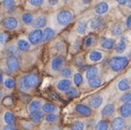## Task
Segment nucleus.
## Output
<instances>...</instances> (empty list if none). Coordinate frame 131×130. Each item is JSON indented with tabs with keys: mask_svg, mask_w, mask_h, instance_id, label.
Segmentation results:
<instances>
[{
	"mask_svg": "<svg viewBox=\"0 0 131 130\" xmlns=\"http://www.w3.org/2000/svg\"><path fill=\"white\" fill-rule=\"evenodd\" d=\"M39 76L36 73L30 72V73H28L23 76V77H21V79L19 81V85L22 89L28 90L37 87V85L39 84Z\"/></svg>",
	"mask_w": 131,
	"mask_h": 130,
	"instance_id": "obj_1",
	"label": "nucleus"
},
{
	"mask_svg": "<svg viewBox=\"0 0 131 130\" xmlns=\"http://www.w3.org/2000/svg\"><path fill=\"white\" fill-rule=\"evenodd\" d=\"M128 64V59L127 57L116 56L114 57L109 61V67L114 72H119L127 67Z\"/></svg>",
	"mask_w": 131,
	"mask_h": 130,
	"instance_id": "obj_2",
	"label": "nucleus"
},
{
	"mask_svg": "<svg viewBox=\"0 0 131 130\" xmlns=\"http://www.w3.org/2000/svg\"><path fill=\"white\" fill-rule=\"evenodd\" d=\"M56 20L60 26H67L72 20V12L67 9H62V10L59 11L56 15Z\"/></svg>",
	"mask_w": 131,
	"mask_h": 130,
	"instance_id": "obj_3",
	"label": "nucleus"
},
{
	"mask_svg": "<svg viewBox=\"0 0 131 130\" xmlns=\"http://www.w3.org/2000/svg\"><path fill=\"white\" fill-rule=\"evenodd\" d=\"M2 26L7 30H15L19 26V22L14 17H7L2 20Z\"/></svg>",
	"mask_w": 131,
	"mask_h": 130,
	"instance_id": "obj_4",
	"label": "nucleus"
},
{
	"mask_svg": "<svg viewBox=\"0 0 131 130\" xmlns=\"http://www.w3.org/2000/svg\"><path fill=\"white\" fill-rule=\"evenodd\" d=\"M28 42L32 45H38L42 41V30L40 28H35L28 33Z\"/></svg>",
	"mask_w": 131,
	"mask_h": 130,
	"instance_id": "obj_5",
	"label": "nucleus"
},
{
	"mask_svg": "<svg viewBox=\"0 0 131 130\" xmlns=\"http://www.w3.org/2000/svg\"><path fill=\"white\" fill-rule=\"evenodd\" d=\"M6 65H7V71L10 73H14V72H18L19 69V61L15 56H9L8 58L6 60Z\"/></svg>",
	"mask_w": 131,
	"mask_h": 130,
	"instance_id": "obj_6",
	"label": "nucleus"
},
{
	"mask_svg": "<svg viewBox=\"0 0 131 130\" xmlns=\"http://www.w3.org/2000/svg\"><path fill=\"white\" fill-rule=\"evenodd\" d=\"M88 25H89L90 28L93 29V30H98V29H101L104 27L105 20L102 17V16H96V17H92L89 20Z\"/></svg>",
	"mask_w": 131,
	"mask_h": 130,
	"instance_id": "obj_7",
	"label": "nucleus"
},
{
	"mask_svg": "<svg viewBox=\"0 0 131 130\" xmlns=\"http://www.w3.org/2000/svg\"><path fill=\"white\" fill-rule=\"evenodd\" d=\"M64 65V58L62 56H56L51 61V70L54 72H60Z\"/></svg>",
	"mask_w": 131,
	"mask_h": 130,
	"instance_id": "obj_8",
	"label": "nucleus"
},
{
	"mask_svg": "<svg viewBox=\"0 0 131 130\" xmlns=\"http://www.w3.org/2000/svg\"><path fill=\"white\" fill-rule=\"evenodd\" d=\"M127 39L125 36H121L119 40L117 41V43L116 44V52L118 54H121L123 52H125V50H127Z\"/></svg>",
	"mask_w": 131,
	"mask_h": 130,
	"instance_id": "obj_9",
	"label": "nucleus"
},
{
	"mask_svg": "<svg viewBox=\"0 0 131 130\" xmlns=\"http://www.w3.org/2000/svg\"><path fill=\"white\" fill-rule=\"evenodd\" d=\"M109 10V5L105 1H102L99 2L98 4L94 7V12L97 16H103L105 13H107V11Z\"/></svg>",
	"mask_w": 131,
	"mask_h": 130,
	"instance_id": "obj_10",
	"label": "nucleus"
},
{
	"mask_svg": "<svg viewBox=\"0 0 131 130\" xmlns=\"http://www.w3.org/2000/svg\"><path fill=\"white\" fill-rule=\"evenodd\" d=\"M112 130H123L126 127V121L123 117H116L112 121Z\"/></svg>",
	"mask_w": 131,
	"mask_h": 130,
	"instance_id": "obj_11",
	"label": "nucleus"
},
{
	"mask_svg": "<svg viewBox=\"0 0 131 130\" xmlns=\"http://www.w3.org/2000/svg\"><path fill=\"white\" fill-rule=\"evenodd\" d=\"M100 45L101 47L105 50H110L115 47V40H114L112 38H101L100 39Z\"/></svg>",
	"mask_w": 131,
	"mask_h": 130,
	"instance_id": "obj_12",
	"label": "nucleus"
},
{
	"mask_svg": "<svg viewBox=\"0 0 131 130\" xmlns=\"http://www.w3.org/2000/svg\"><path fill=\"white\" fill-rule=\"evenodd\" d=\"M72 85V82H71L70 80H68V79H62V80L59 81V82H57L56 87L57 89L59 90L61 92H66Z\"/></svg>",
	"mask_w": 131,
	"mask_h": 130,
	"instance_id": "obj_13",
	"label": "nucleus"
},
{
	"mask_svg": "<svg viewBox=\"0 0 131 130\" xmlns=\"http://www.w3.org/2000/svg\"><path fill=\"white\" fill-rule=\"evenodd\" d=\"M55 36V31L53 28H46L42 31V41L43 42H48L53 37Z\"/></svg>",
	"mask_w": 131,
	"mask_h": 130,
	"instance_id": "obj_14",
	"label": "nucleus"
},
{
	"mask_svg": "<svg viewBox=\"0 0 131 130\" xmlns=\"http://www.w3.org/2000/svg\"><path fill=\"white\" fill-rule=\"evenodd\" d=\"M21 21L26 26H31L34 23V15L30 12L23 13L21 16Z\"/></svg>",
	"mask_w": 131,
	"mask_h": 130,
	"instance_id": "obj_15",
	"label": "nucleus"
},
{
	"mask_svg": "<svg viewBox=\"0 0 131 130\" xmlns=\"http://www.w3.org/2000/svg\"><path fill=\"white\" fill-rule=\"evenodd\" d=\"M75 110H76L77 113L80 114L81 115H83V116H89L92 113L90 107L84 105V104H77L75 106Z\"/></svg>",
	"mask_w": 131,
	"mask_h": 130,
	"instance_id": "obj_16",
	"label": "nucleus"
},
{
	"mask_svg": "<svg viewBox=\"0 0 131 130\" xmlns=\"http://www.w3.org/2000/svg\"><path fill=\"white\" fill-rule=\"evenodd\" d=\"M89 105L92 108H98L103 103V97L101 95H94L89 99Z\"/></svg>",
	"mask_w": 131,
	"mask_h": 130,
	"instance_id": "obj_17",
	"label": "nucleus"
},
{
	"mask_svg": "<svg viewBox=\"0 0 131 130\" xmlns=\"http://www.w3.org/2000/svg\"><path fill=\"white\" fill-rule=\"evenodd\" d=\"M88 58L93 62H97V61H100L103 60V53L99 50H92L91 52H89Z\"/></svg>",
	"mask_w": 131,
	"mask_h": 130,
	"instance_id": "obj_18",
	"label": "nucleus"
},
{
	"mask_svg": "<svg viewBox=\"0 0 131 130\" xmlns=\"http://www.w3.org/2000/svg\"><path fill=\"white\" fill-rule=\"evenodd\" d=\"M88 24L85 20H81L79 21L76 25V32L79 35H84L87 31Z\"/></svg>",
	"mask_w": 131,
	"mask_h": 130,
	"instance_id": "obj_19",
	"label": "nucleus"
},
{
	"mask_svg": "<svg viewBox=\"0 0 131 130\" xmlns=\"http://www.w3.org/2000/svg\"><path fill=\"white\" fill-rule=\"evenodd\" d=\"M120 115L124 118H128L131 115V104H124L119 109Z\"/></svg>",
	"mask_w": 131,
	"mask_h": 130,
	"instance_id": "obj_20",
	"label": "nucleus"
},
{
	"mask_svg": "<svg viewBox=\"0 0 131 130\" xmlns=\"http://www.w3.org/2000/svg\"><path fill=\"white\" fill-rule=\"evenodd\" d=\"M98 72H99V69L98 67H96V66H90V67L87 68L86 70V78L87 80H90V79H93L94 77L98 75Z\"/></svg>",
	"mask_w": 131,
	"mask_h": 130,
	"instance_id": "obj_21",
	"label": "nucleus"
},
{
	"mask_svg": "<svg viewBox=\"0 0 131 130\" xmlns=\"http://www.w3.org/2000/svg\"><path fill=\"white\" fill-rule=\"evenodd\" d=\"M2 6L3 8L7 12H12L16 7V1L15 0H3Z\"/></svg>",
	"mask_w": 131,
	"mask_h": 130,
	"instance_id": "obj_22",
	"label": "nucleus"
},
{
	"mask_svg": "<svg viewBox=\"0 0 131 130\" xmlns=\"http://www.w3.org/2000/svg\"><path fill=\"white\" fill-rule=\"evenodd\" d=\"M115 105L113 104H108L106 105H105V107L103 108L102 110V115L103 116H105V117H109L115 113Z\"/></svg>",
	"mask_w": 131,
	"mask_h": 130,
	"instance_id": "obj_23",
	"label": "nucleus"
},
{
	"mask_svg": "<svg viewBox=\"0 0 131 130\" xmlns=\"http://www.w3.org/2000/svg\"><path fill=\"white\" fill-rule=\"evenodd\" d=\"M117 88L120 91H127L130 89V82H129L128 79H122L117 82Z\"/></svg>",
	"mask_w": 131,
	"mask_h": 130,
	"instance_id": "obj_24",
	"label": "nucleus"
},
{
	"mask_svg": "<svg viewBox=\"0 0 131 130\" xmlns=\"http://www.w3.org/2000/svg\"><path fill=\"white\" fill-rule=\"evenodd\" d=\"M18 48L20 51H28L30 49V43L24 39H21L18 41Z\"/></svg>",
	"mask_w": 131,
	"mask_h": 130,
	"instance_id": "obj_25",
	"label": "nucleus"
},
{
	"mask_svg": "<svg viewBox=\"0 0 131 130\" xmlns=\"http://www.w3.org/2000/svg\"><path fill=\"white\" fill-rule=\"evenodd\" d=\"M46 24H47V17H44V16H40L36 20H34L33 26L35 27L36 28H41L46 26Z\"/></svg>",
	"mask_w": 131,
	"mask_h": 130,
	"instance_id": "obj_26",
	"label": "nucleus"
},
{
	"mask_svg": "<svg viewBox=\"0 0 131 130\" xmlns=\"http://www.w3.org/2000/svg\"><path fill=\"white\" fill-rule=\"evenodd\" d=\"M123 32L122 26L120 24H114L111 28V34L114 37H119Z\"/></svg>",
	"mask_w": 131,
	"mask_h": 130,
	"instance_id": "obj_27",
	"label": "nucleus"
},
{
	"mask_svg": "<svg viewBox=\"0 0 131 130\" xmlns=\"http://www.w3.org/2000/svg\"><path fill=\"white\" fill-rule=\"evenodd\" d=\"M88 84L91 88H97V87L101 86L102 84V79L98 76H96L93 79H90L88 80Z\"/></svg>",
	"mask_w": 131,
	"mask_h": 130,
	"instance_id": "obj_28",
	"label": "nucleus"
},
{
	"mask_svg": "<svg viewBox=\"0 0 131 130\" xmlns=\"http://www.w3.org/2000/svg\"><path fill=\"white\" fill-rule=\"evenodd\" d=\"M30 120L34 123H39L41 121L42 117H43V114L40 111H36V112H32L30 113Z\"/></svg>",
	"mask_w": 131,
	"mask_h": 130,
	"instance_id": "obj_29",
	"label": "nucleus"
},
{
	"mask_svg": "<svg viewBox=\"0 0 131 130\" xmlns=\"http://www.w3.org/2000/svg\"><path fill=\"white\" fill-rule=\"evenodd\" d=\"M4 120L7 125H14L16 122V117L11 112H6L4 115Z\"/></svg>",
	"mask_w": 131,
	"mask_h": 130,
	"instance_id": "obj_30",
	"label": "nucleus"
},
{
	"mask_svg": "<svg viewBox=\"0 0 131 130\" xmlns=\"http://www.w3.org/2000/svg\"><path fill=\"white\" fill-rule=\"evenodd\" d=\"M40 107H41V103L39 101L35 100V101H33V102H31L30 104H28V111L30 113L36 112V111H39L40 109Z\"/></svg>",
	"mask_w": 131,
	"mask_h": 130,
	"instance_id": "obj_31",
	"label": "nucleus"
},
{
	"mask_svg": "<svg viewBox=\"0 0 131 130\" xmlns=\"http://www.w3.org/2000/svg\"><path fill=\"white\" fill-rule=\"evenodd\" d=\"M42 110L44 113L47 114H53L57 111V106L53 104H45L42 106Z\"/></svg>",
	"mask_w": 131,
	"mask_h": 130,
	"instance_id": "obj_32",
	"label": "nucleus"
},
{
	"mask_svg": "<svg viewBox=\"0 0 131 130\" xmlns=\"http://www.w3.org/2000/svg\"><path fill=\"white\" fill-rule=\"evenodd\" d=\"M94 130H108V122L106 120H100L95 125Z\"/></svg>",
	"mask_w": 131,
	"mask_h": 130,
	"instance_id": "obj_33",
	"label": "nucleus"
},
{
	"mask_svg": "<svg viewBox=\"0 0 131 130\" xmlns=\"http://www.w3.org/2000/svg\"><path fill=\"white\" fill-rule=\"evenodd\" d=\"M84 124L81 121H75L71 125V130H83Z\"/></svg>",
	"mask_w": 131,
	"mask_h": 130,
	"instance_id": "obj_34",
	"label": "nucleus"
},
{
	"mask_svg": "<svg viewBox=\"0 0 131 130\" xmlns=\"http://www.w3.org/2000/svg\"><path fill=\"white\" fill-rule=\"evenodd\" d=\"M66 95L69 98H74L78 95V90L75 87H70L69 89L66 91Z\"/></svg>",
	"mask_w": 131,
	"mask_h": 130,
	"instance_id": "obj_35",
	"label": "nucleus"
},
{
	"mask_svg": "<svg viewBox=\"0 0 131 130\" xmlns=\"http://www.w3.org/2000/svg\"><path fill=\"white\" fill-rule=\"evenodd\" d=\"M4 85L7 89H13L16 85V82L13 78H7L4 82Z\"/></svg>",
	"mask_w": 131,
	"mask_h": 130,
	"instance_id": "obj_36",
	"label": "nucleus"
},
{
	"mask_svg": "<svg viewBox=\"0 0 131 130\" xmlns=\"http://www.w3.org/2000/svg\"><path fill=\"white\" fill-rule=\"evenodd\" d=\"M83 78L82 76L81 73H75L73 76V83H74L76 86H80V85L83 83Z\"/></svg>",
	"mask_w": 131,
	"mask_h": 130,
	"instance_id": "obj_37",
	"label": "nucleus"
},
{
	"mask_svg": "<svg viewBox=\"0 0 131 130\" xmlns=\"http://www.w3.org/2000/svg\"><path fill=\"white\" fill-rule=\"evenodd\" d=\"M94 43H95V38H94V36H89L87 39H85L84 46L86 48H90V47L94 46Z\"/></svg>",
	"mask_w": 131,
	"mask_h": 130,
	"instance_id": "obj_38",
	"label": "nucleus"
},
{
	"mask_svg": "<svg viewBox=\"0 0 131 130\" xmlns=\"http://www.w3.org/2000/svg\"><path fill=\"white\" fill-rule=\"evenodd\" d=\"M28 4L34 7H39L44 4L45 0H28Z\"/></svg>",
	"mask_w": 131,
	"mask_h": 130,
	"instance_id": "obj_39",
	"label": "nucleus"
},
{
	"mask_svg": "<svg viewBox=\"0 0 131 130\" xmlns=\"http://www.w3.org/2000/svg\"><path fill=\"white\" fill-rule=\"evenodd\" d=\"M7 40H8V34L4 32V31H1L0 32V45H5Z\"/></svg>",
	"mask_w": 131,
	"mask_h": 130,
	"instance_id": "obj_40",
	"label": "nucleus"
},
{
	"mask_svg": "<svg viewBox=\"0 0 131 130\" xmlns=\"http://www.w3.org/2000/svg\"><path fill=\"white\" fill-rule=\"evenodd\" d=\"M72 69L70 67H65L64 69L61 70V75L64 76L65 78H69L72 75Z\"/></svg>",
	"mask_w": 131,
	"mask_h": 130,
	"instance_id": "obj_41",
	"label": "nucleus"
},
{
	"mask_svg": "<svg viewBox=\"0 0 131 130\" xmlns=\"http://www.w3.org/2000/svg\"><path fill=\"white\" fill-rule=\"evenodd\" d=\"M121 101H122V103H124V104H130V101H131L130 93H124L122 95V97H121Z\"/></svg>",
	"mask_w": 131,
	"mask_h": 130,
	"instance_id": "obj_42",
	"label": "nucleus"
},
{
	"mask_svg": "<svg viewBox=\"0 0 131 130\" xmlns=\"http://www.w3.org/2000/svg\"><path fill=\"white\" fill-rule=\"evenodd\" d=\"M56 120H57V115H53V114H50V115L46 116V121L49 122V123H53Z\"/></svg>",
	"mask_w": 131,
	"mask_h": 130,
	"instance_id": "obj_43",
	"label": "nucleus"
},
{
	"mask_svg": "<svg viewBox=\"0 0 131 130\" xmlns=\"http://www.w3.org/2000/svg\"><path fill=\"white\" fill-rule=\"evenodd\" d=\"M47 1H48V4L51 7H55L60 2V0H47Z\"/></svg>",
	"mask_w": 131,
	"mask_h": 130,
	"instance_id": "obj_44",
	"label": "nucleus"
},
{
	"mask_svg": "<svg viewBox=\"0 0 131 130\" xmlns=\"http://www.w3.org/2000/svg\"><path fill=\"white\" fill-rule=\"evenodd\" d=\"M126 26H127V28H128V29L131 28V17L130 16H128L127 20H126Z\"/></svg>",
	"mask_w": 131,
	"mask_h": 130,
	"instance_id": "obj_45",
	"label": "nucleus"
},
{
	"mask_svg": "<svg viewBox=\"0 0 131 130\" xmlns=\"http://www.w3.org/2000/svg\"><path fill=\"white\" fill-rule=\"evenodd\" d=\"M116 2L118 3L119 5H121V6H124V5H127V3L130 2V0H116Z\"/></svg>",
	"mask_w": 131,
	"mask_h": 130,
	"instance_id": "obj_46",
	"label": "nucleus"
},
{
	"mask_svg": "<svg viewBox=\"0 0 131 130\" xmlns=\"http://www.w3.org/2000/svg\"><path fill=\"white\" fill-rule=\"evenodd\" d=\"M4 130H15V127L13 125H7L4 127Z\"/></svg>",
	"mask_w": 131,
	"mask_h": 130,
	"instance_id": "obj_47",
	"label": "nucleus"
},
{
	"mask_svg": "<svg viewBox=\"0 0 131 130\" xmlns=\"http://www.w3.org/2000/svg\"><path fill=\"white\" fill-rule=\"evenodd\" d=\"M92 1H93V0H83V3L84 5H89V4H91V3H92Z\"/></svg>",
	"mask_w": 131,
	"mask_h": 130,
	"instance_id": "obj_48",
	"label": "nucleus"
},
{
	"mask_svg": "<svg viewBox=\"0 0 131 130\" xmlns=\"http://www.w3.org/2000/svg\"><path fill=\"white\" fill-rule=\"evenodd\" d=\"M2 82H3V74H2V72H0V84L2 83Z\"/></svg>",
	"mask_w": 131,
	"mask_h": 130,
	"instance_id": "obj_49",
	"label": "nucleus"
},
{
	"mask_svg": "<svg viewBox=\"0 0 131 130\" xmlns=\"http://www.w3.org/2000/svg\"><path fill=\"white\" fill-rule=\"evenodd\" d=\"M2 97H3V93L0 91V105H1V103H2Z\"/></svg>",
	"mask_w": 131,
	"mask_h": 130,
	"instance_id": "obj_50",
	"label": "nucleus"
},
{
	"mask_svg": "<svg viewBox=\"0 0 131 130\" xmlns=\"http://www.w3.org/2000/svg\"><path fill=\"white\" fill-rule=\"evenodd\" d=\"M63 1H66V2H68V1H71V0H63Z\"/></svg>",
	"mask_w": 131,
	"mask_h": 130,
	"instance_id": "obj_51",
	"label": "nucleus"
}]
</instances>
